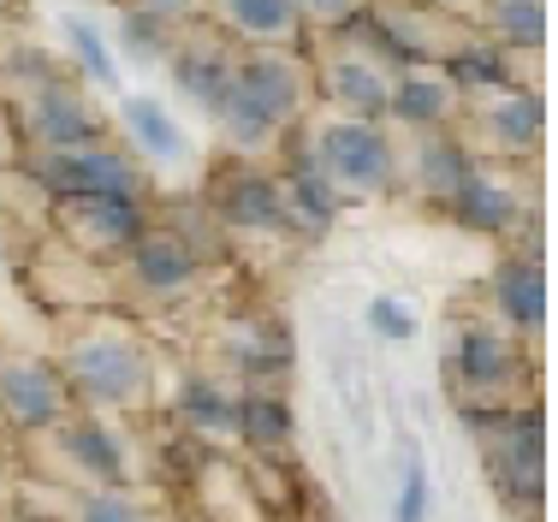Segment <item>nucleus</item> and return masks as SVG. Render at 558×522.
Segmentation results:
<instances>
[{"instance_id": "f257e3e1", "label": "nucleus", "mask_w": 558, "mask_h": 522, "mask_svg": "<svg viewBox=\"0 0 558 522\" xmlns=\"http://www.w3.org/2000/svg\"><path fill=\"white\" fill-rule=\"evenodd\" d=\"M322 160L339 172V179H351V184H380L387 167H392L380 131H368V125H333L322 137Z\"/></svg>"}, {"instance_id": "f03ea898", "label": "nucleus", "mask_w": 558, "mask_h": 522, "mask_svg": "<svg viewBox=\"0 0 558 522\" xmlns=\"http://www.w3.org/2000/svg\"><path fill=\"white\" fill-rule=\"evenodd\" d=\"M77 386H84L89 398H125V392H137L143 386V368H137V356L125 351V344H84L77 351Z\"/></svg>"}, {"instance_id": "7ed1b4c3", "label": "nucleus", "mask_w": 558, "mask_h": 522, "mask_svg": "<svg viewBox=\"0 0 558 522\" xmlns=\"http://www.w3.org/2000/svg\"><path fill=\"white\" fill-rule=\"evenodd\" d=\"M48 184L72 196H131V167L113 155H60L48 160Z\"/></svg>"}, {"instance_id": "20e7f679", "label": "nucleus", "mask_w": 558, "mask_h": 522, "mask_svg": "<svg viewBox=\"0 0 558 522\" xmlns=\"http://www.w3.org/2000/svg\"><path fill=\"white\" fill-rule=\"evenodd\" d=\"M0 404H7L12 422L43 427V422L60 416V386L48 368H7L0 374Z\"/></svg>"}, {"instance_id": "39448f33", "label": "nucleus", "mask_w": 558, "mask_h": 522, "mask_svg": "<svg viewBox=\"0 0 558 522\" xmlns=\"http://www.w3.org/2000/svg\"><path fill=\"white\" fill-rule=\"evenodd\" d=\"M238 89H244V96L256 101L262 113L274 119V125L291 113V107H298V77H291L279 60H256V65H244V72H238Z\"/></svg>"}, {"instance_id": "423d86ee", "label": "nucleus", "mask_w": 558, "mask_h": 522, "mask_svg": "<svg viewBox=\"0 0 558 522\" xmlns=\"http://www.w3.org/2000/svg\"><path fill=\"white\" fill-rule=\"evenodd\" d=\"M458 374L470 386H499L505 374H511V351H505L499 332H482V327L463 332L458 339Z\"/></svg>"}, {"instance_id": "0eeeda50", "label": "nucleus", "mask_w": 558, "mask_h": 522, "mask_svg": "<svg viewBox=\"0 0 558 522\" xmlns=\"http://www.w3.org/2000/svg\"><path fill=\"white\" fill-rule=\"evenodd\" d=\"M451 208H458V220L482 226V232H494V226H511V196H505L499 184L475 179V172H463V179L451 184Z\"/></svg>"}, {"instance_id": "6e6552de", "label": "nucleus", "mask_w": 558, "mask_h": 522, "mask_svg": "<svg viewBox=\"0 0 558 522\" xmlns=\"http://www.w3.org/2000/svg\"><path fill=\"white\" fill-rule=\"evenodd\" d=\"M499 303L511 320H523V327H535L541 309H547V286H541V267L535 262H505L499 267Z\"/></svg>"}, {"instance_id": "1a4fd4ad", "label": "nucleus", "mask_w": 558, "mask_h": 522, "mask_svg": "<svg viewBox=\"0 0 558 522\" xmlns=\"http://www.w3.org/2000/svg\"><path fill=\"white\" fill-rule=\"evenodd\" d=\"M125 125H131V137L143 143L149 155H161V160H172V155H184L191 143H184V131L167 119V107H155V101H125Z\"/></svg>"}, {"instance_id": "9d476101", "label": "nucleus", "mask_w": 558, "mask_h": 522, "mask_svg": "<svg viewBox=\"0 0 558 522\" xmlns=\"http://www.w3.org/2000/svg\"><path fill=\"white\" fill-rule=\"evenodd\" d=\"M72 458L84 463L89 475H101V481H119V475H125V451H119V439H113L101 422H77V427H72Z\"/></svg>"}, {"instance_id": "9b49d317", "label": "nucleus", "mask_w": 558, "mask_h": 522, "mask_svg": "<svg viewBox=\"0 0 558 522\" xmlns=\"http://www.w3.org/2000/svg\"><path fill=\"white\" fill-rule=\"evenodd\" d=\"M72 214H84V226L96 238H108V244L137 238V208H131V196H77Z\"/></svg>"}, {"instance_id": "f8f14e48", "label": "nucleus", "mask_w": 558, "mask_h": 522, "mask_svg": "<svg viewBox=\"0 0 558 522\" xmlns=\"http://www.w3.org/2000/svg\"><path fill=\"white\" fill-rule=\"evenodd\" d=\"M226 214H232L238 226H279V220H286L279 191L268 179H238L232 191H226Z\"/></svg>"}, {"instance_id": "ddd939ff", "label": "nucleus", "mask_w": 558, "mask_h": 522, "mask_svg": "<svg viewBox=\"0 0 558 522\" xmlns=\"http://www.w3.org/2000/svg\"><path fill=\"white\" fill-rule=\"evenodd\" d=\"M137 274L149 279V286H184V279H191V256H184V244H172V238H149V244H137Z\"/></svg>"}, {"instance_id": "4468645a", "label": "nucleus", "mask_w": 558, "mask_h": 522, "mask_svg": "<svg viewBox=\"0 0 558 522\" xmlns=\"http://www.w3.org/2000/svg\"><path fill=\"white\" fill-rule=\"evenodd\" d=\"M238 427H244L256 446H286L291 439V416H286L279 398H244V404H238Z\"/></svg>"}, {"instance_id": "2eb2a0df", "label": "nucleus", "mask_w": 558, "mask_h": 522, "mask_svg": "<svg viewBox=\"0 0 558 522\" xmlns=\"http://www.w3.org/2000/svg\"><path fill=\"white\" fill-rule=\"evenodd\" d=\"M36 119H43V137H54V143H84L89 137V113L72 96H60V89H48V96H43Z\"/></svg>"}, {"instance_id": "dca6fc26", "label": "nucleus", "mask_w": 558, "mask_h": 522, "mask_svg": "<svg viewBox=\"0 0 558 522\" xmlns=\"http://www.w3.org/2000/svg\"><path fill=\"white\" fill-rule=\"evenodd\" d=\"M404 119H416V125H434V119H446V84H434V77H410L398 96H387Z\"/></svg>"}, {"instance_id": "f3484780", "label": "nucleus", "mask_w": 558, "mask_h": 522, "mask_svg": "<svg viewBox=\"0 0 558 522\" xmlns=\"http://www.w3.org/2000/svg\"><path fill=\"white\" fill-rule=\"evenodd\" d=\"M184 416L203 422V427H238V404L220 392V386L191 380V386H184Z\"/></svg>"}, {"instance_id": "a211bd4d", "label": "nucleus", "mask_w": 558, "mask_h": 522, "mask_svg": "<svg viewBox=\"0 0 558 522\" xmlns=\"http://www.w3.org/2000/svg\"><path fill=\"white\" fill-rule=\"evenodd\" d=\"M215 107L226 113V125H232V137H238V143H256V137H268V131H274V119L262 113V107L250 101L238 84H226V96H220Z\"/></svg>"}, {"instance_id": "6ab92c4d", "label": "nucleus", "mask_w": 558, "mask_h": 522, "mask_svg": "<svg viewBox=\"0 0 558 522\" xmlns=\"http://www.w3.org/2000/svg\"><path fill=\"white\" fill-rule=\"evenodd\" d=\"M226 7H232V19L256 36L291 31V19H298V0H226Z\"/></svg>"}, {"instance_id": "aec40b11", "label": "nucleus", "mask_w": 558, "mask_h": 522, "mask_svg": "<svg viewBox=\"0 0 558 522\" xmlns=\"http://www.w3.org/2000/svg\"><path fill=\"white\" fill-rule=\"evenodd\" d=\"M494 125H499V137L511 143V149H529V143L541 137V101L535 96H511L494 113Z\"/></svg>"}, {"instance_id": "412c9836", "label": "nucleus", "mask_w": 558, "mask_h": 522, "mask_svg": "<svg viewBox=\"0 0 558 522\" xmlns=\"http://www.w3.org/2000/svg\"><path fill=\"white\" fill-rule=\"evenodd\" d=\"M179 84L203 101H220L226 96V65L208 60V53H191V60H179Z\"/></svg>"}, {"instance_id": "4be33fe9", "label": "nucleus", "mask_w": 558, "mask_h": 522, "mask_svg": "<svg viewBox=\"0 0 558 522\" xmlns=\"http://www.w3.org/2000/svg\"><path fill=\"white\" fill-rule=\"evenodd\" d=\"M339 96L356 101L363 113H380V107H387V84H380L368 65H339Z\"/></svg>"}, {"instance_id": "5701e85b", "label": "nucleus", "mask_w": 558, "mask_h": 522, "mask_svg": "<svg viewBox=\"0 0 558 522\" xmlns=\"http://www.w3.org/2000/svg\"><path fill=\"white\" fill-rule=\"evenodd\" d=\"M72 53L84 60V72H89V77H101V84H113V53H108V43L96 36V24L72 19Z\"/></svg>"}, {"instance_id": "b1692460", "label": "nucleus", "mask_w": 558, "mask_h": 522, "mask_svg": "<svg viewBox=\"0 0 558 522\" xmlns=\"http://www.w3.org/2000/svg\"><path fill=\"white\" fill-rule=\"evenodd\" d=\"M499 24L511 43H541V24H547V12H541V0H499Z\"/></svg>"}, {"instance_id": "393cba45", "label": "nucleus", "mask_w": 558, "mask_h": 522, "mask_svg": "<svg viewBox=\"0 0 558 522\" xmlns=\"http://www.w3.org/2000/svg\"><path fill=\"white\" fill-rule=\"evenodd\" d=\"M368 327H375L380 339H392V344L416 339V315H410L398 298H375V303H368Z\"/></svg>"}, {"instance_id": "a878e982", "label": "nucleus", "mask_w": 558, "mask_h": 522, "mask_svg": "<svg viewBox=\"0 0 558 522\" xmlns=\"http://www.w3.org/2000/svg\"><path fill=\"white\" fill-rule=\"evenodd\" d=\"M398 522H428V463L410 458L404 493H398Z\"/></svg>"}, {"instance_id": "bb28decb", "label": "nucleus", "mask_w": 558, "mask_h": 522, "mask_svg": "<svg viewBox=\"0 0 558 522\" xmlns=\"http://www.w3.org/2000/svg\"><path fill=\"white\" fill-rule=\"evenodd\" d=\"M298 203H303V214H310L315 226H327L333 220V191H327L315 172H298Z\"/></svg>"}, {"instance_id": "cd10ccee", "label": "nucleus", "mask_w": 558, "mask_h": 522, "mask_svg": "<svg viewBox=\"0 0 558 522\" xmlns=\"http://www.w3.org/2000/svg\"><path fill=\"white\" fill-rule=\"evenodd\" d=\"M77 522H137V505L119 499V493H96V499H84Z\"/></svg>"}, {"instance_id": "c85d7f7f", "label": "nucleus", "mask_w": 558, "mask_h": 522, "mask_svg": "<svg viewBox=\"0 0 558 522\" xmlns=\"http://www.w3.org/2000/svg\"><path fill=\"white\" fill-rule=\"evenodd\" d=\"M161 19H149V12H137V19L125 24V43H131V53H155L161 48V31H155Z\"/></svg>"}, {"instance_id": "c756f323", "label": "nucleus", "mask_w": 558, "mask_h": 522, "mask_svg": "<svg viewBox=\"0 0 558 522\" xmlns=\"http://www.w3.org/2000/svg\"><path fill=\"white\" fill-rule=\"evenodd\" d=\"M428 167H434V179H440V184H458L463 172H470V160H463L458 149H434V155H428Z\"/></svg>"}, {"instance_id": "7c9ffc66", "label": "nucleus", "mask_w": 558, "mask_h": 522, "mask_svg": "<svg viewBox=\"0 0 558 522\" xmlns=\"http://www.w3.org/2000/svg\"><path fill=\"white\" fill-rule=\"evenodd\" d=\"M451 72H463L470 84H494V77H499V60H487V53H463Z\"/></svg>"}, {"instance_id": "2f4dec72", "label": "nucleus", "mask_w": 558, "mask_h": 522, "mask_svg": "<svg viewBox=\"0 0 558 522\" xmlns=\"http://www.w3.org/2000/svg\"><path fill=\"white\" fill-rule=\"evenodd\" d=\"M191 0H149V19H172V12H184Z\"/></svg>"}, {"instance_id": "473e14b6", "label": "nucleus", "mask_w": 558, "mask_h": 522, "mask_svg": "<svg viewBox=\"0 0 558 522\" xmlns=\"http://www.w3.org/2000/svg\"><path fill=\"white\" fill-rule=\"evenodd\" d=\"M310 7H322V12H333V7H344V0H310Z\"/></svg>"}]
</instances>
